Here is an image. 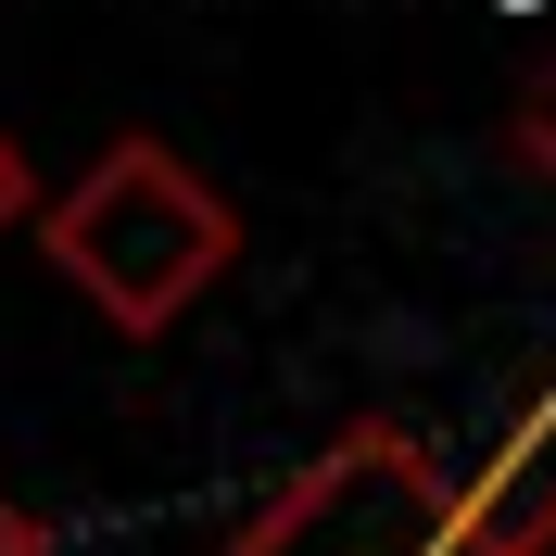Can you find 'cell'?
<instances>
[{
  "label": "cell",
  "instance_id": "cell-1",
  "mask_svg": "<svg viewBox=\"0 0 556 556\" xmlns=\"http://www.w3.org/2000/svg\"><path fill=\"white\" fill-rule=\"evenodd\" d=\"M38 241H51V266H64L76 291L127 329V342H165L177 316L241 266V203H228L177 139L127 127V139L89 152L76 190H51Z\"/></svg>",
  "mask_w": 556,
  "mask_h": 556
},
{
  "label": "cell",
  "instance_id": "cell-2",
  "mask_svg": "<svg viewBox=\"0 0 556 556\" xmlns=\"http://www.w3.org/2000/svg\"><path fill=\"white\" fill-rule=\"evenodd\" d=\"M215 556H506V544L468 506V468H443L405 417H342Z\"/></svg>",
  "mask_w": 556,
  "mask_h": 556
},
{
  "label": "cell",
  "instance_id": "cell-3",
  "mask_svg": "<svg viewBox=\"0 0 556 556\" xmlns=\"http://www.w3.org/2000/svg\"><path fill=\"white\" fill-rule=\"evenodd\" d=\"M531 493H556V380L531 392V405L506 417V430H493V455H481V468H468V506H481L493 531L519 519Z\"/></svg>",
  "mask_w": 556,
  "mask_h": 556
},
{
  "label": "cell",
  "instance_id": "cell-4",
  "mask_svg": "<svg viewBox=\"0 0 556 556\" xmlns=\"http://www.w3.org/2000/svg\"><path fill=\"white\" fill-rule=\"evenodd\" d=\"M506 152H519V165H531V177L556 190V51H544V64L519 76V102H506Z\"/></svg>",
  "mask_w": 556,
  "mask_h": 556
},
{
  "label": "cell",
  "instance_id": "cell-5",
  "mask_svg": "<svg viewBox=\"0 0 556 556\" xmlns=\"http://www.w3.org/2000/svg\"><path fill=\"white\" fill-rule=\"evenodd\" d=\"M26 215H51V203H38V177H26V152H13V127H0V241H13Z\"/></svg>",
  "mask_w": 556,
  "mask_h": 556
},
{
  "label": "cell",
  "instance_id": "cell-6",
  "mask_svg": "<svg viewBox=\"0 0 556 556\" xmlns=\"http://www.w3.org/2000/svg\"><path fill=\"white\" fill-rule=\"evenodd\" d=\"M493 544H506V556H556V493H531V506L493 531Z\"/></svg>",
  "mask_w": 556,
  "mask_h": 556
},
{
  "label": "cell",
  "instance_id": "cell-7",
  "mask_svg": "<svg viewBox=\"0 0 556 556\" xmlns=\"http://www.w3.org/2000/svg\"><path fill=\"white\" fill-rule=\"evenodd\" d=\"M0 556H51V531H38L26 506H13V493H0Z\"/></svg>",
  "mask_w": 556,
  "mask_h": 556
}]
</instances>
